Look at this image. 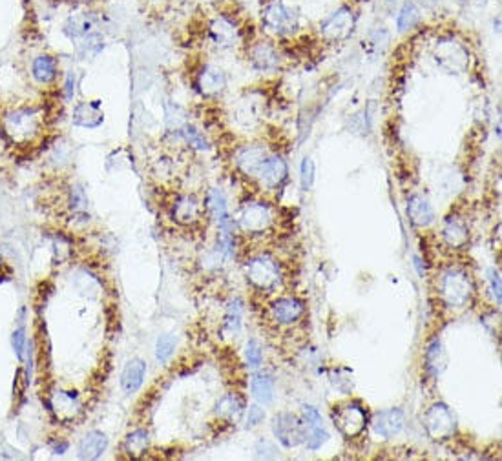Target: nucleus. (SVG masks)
<instances>
[{
  "label": "nucleus",
  "instance_id": "obj_37",
  "mask_svg": "<svg viewBox=\"0 0 502 461\" xmlns=\"http://www.w3.org/2000/svg\"><path fill=\"white\" fill-rule=\"evenodd\" d=\"M187 124V115L179 106L167 104V126L170 132H179Z\"/></svg>",
  "mask_w": 502,
  "mask_h": 461
},
{
  "label": "nucleus",
  "instance_id": "obj_22",
  "mask_svg": "<svg viewBox=\"0 0 502 461\" xmlns=\"http://www.w3.org/2000/svg\"><path fill=\"white\" fill-rule=\"evenodd\" d=\"M251 64L258 71H274L280 66V55L269 42H260L251 49Z\"/></svg>",
  "mask_w": 502,
  "mask_h": 461
},
{
  "label": "nucleus",
  "instance_id": "obj_29",
  "mask_svg": "<svg viewBox=\"0 0 502 461\" xmlns=\"http://www.w3.org/2000/svg\"><path fill=\"white\" fill-rule=\"evenodd\" d=\"M31 73H33V79L40 84H49L51 80L57 77V62H55L53 57L49 55H40L33 60V66H31Z\"/></svg>",
  "mask_w": 502,
  "mask_h": 461
},
{
  "label": "nucleus",
  "instance_id": "obj_17",
  "mask_svg": "<svg viewBox=\"0 0 502 461\" xmlns=\"http://www.w3.org/2000/svg\"><path fill=\"white\" fill-rule=\"evenodd\" d=\"M203 207L194 195H181L176 199L172 208L174 221L179 225H194L201 219Z\"/></svg>",
  "mask_w": 502,
  "mask_h": 461
},
{
  "label": "nucleus",
  "instance_id": "obj_32",
  "mask_svg": "<svg viewBox=\"0 0 502 461\" xmlns=\"http://www.w3.org/2000/svg\"><path fill=\"white\" fill-rule=\"evenodd\" d=\"M103 49H104L103 37L97 33H88L86 37H83L81 44L77 46V53H79L81 59H95Z\"/></svg>",
  "mask_w": 502,
  "mask_h": 461
},
{
  "label": "nucleus",
  "instance_id": "obj_25",
  "mask_svg": "<svg viewBox=\"0 0 502 461\" xmlns=\"http://www.w3.org/2000/svg\"><path fill=\"white\" fill-rule=\"evenodd\" d=\"M246 408V401L240 394H227L216 403V416L225 421H237Z\"/></svg>",
  "mask_w": 502,
  "mask_h": 461
},
{
  "label": "nucleus",
  "instance_id": "obj_40",
  "mask_svg": "<svg viewBox=\"0 0 502 461\" xmlns=\"http://www.w3.org/2000/svg\"><path fill=\"white\" fill-rule=\"evenodd\" d=\"M26 345H28V338H26V329L24 327H19V329L13 332L11 336V347L15 350L17 358L19 359H24V350H26Z\"/></svg>",
  "mask_w": 502,
  "mask_h": 461
},
{
  "label": "nucleus",
  "instance_id": "obj_9",
  "mask_svg": "<svg viewBox=\"0 0 502 461\" xmlns=\"http://www.w3.org/2000/svg\"><path fill=\"white\" fill-rule=\"evenodd\" d=\"M287 173H289L287 162L281 157H278V155L269 153L265 161L261 162V166L258 168V172L254 177L258 179L261 188H265V190H278V188L287 181Z\"/></svg>",
  "mask_w": 502,
  "mask_h": 461
},
{
  "label": "nucleus",
  "instance_id": "obj_4",
  "mask_svg": "<svg viewBox=\"0 0 502 461\" xmlns=\"http://www.w3.org/2000/svg\"><path fill=\"white\" fill-rule=\"evenodd\" d=\"M333 423L347 440L360 436L367 427V412L360 403H342L333 408Z\"/></svg>",
  "mask_w": 502,
  "mask_h": 461
},
{
  "label": "nucleus",
  "instance_id": "obj_6",
  "mask_svg": "<svg viewBox=\"0 0 502 461\" xmlns=\"http://www.w3.org/2000/svg\"><path fill=\"white\" fill-rule=\"evenodd\" d=\"M261 20H263V26H265L267 30L280 35V37L292 35L300 28V19L296 15V11L291 10L283 2H280V0L265 6V10L261 13Z\"/></svg>",
  "mask_w": 502,
  "mask_h": 461
},
{
  "label": "nucleus",
  "instance_id": "obj_18",
  "mask_svg": "<svg viewBox=\"0 0 502 461\" xmlns=\"http://www.w3.org/2000/svg\"><path fill=\"white\" fill-rule=\"evenodd\" d=\"M74 124L75 126L94 130L99 128L104 121V113L99 101H90V103H79L74 108Z\"/></svg>",
  "mask_w": 502,
  "mask_h": 461
},
{
  "label": "nucleus",
  "instance_id": "obj_1",
  "mask_svg": "<svg viewBox=\"0 0 502 461\" xmlns=\"http://www.w3.org/2000/svg\"><path fill=\"white\" fill-rule=\"evenodd\" d=\"M473 283L469 275L460 268H448L438 281V294L448 308L460 310L473 297Z\"/></svg>",
  "mask_w": 502,
  "mask_h": 461
},
{
  "label": "nucleus",
  "instance_id": "obj_27",
  "mask_svg": "<svg viewBox=\"0 0 502 461\" xmlns=\"http://www.w3.org/2000/svg\"><path fill=\"white\" fill-rule=\"evenodd\" d=\"M95 26L94 13H79V15H72L65 22V35L68 39L77 40L92 33Z\"/></svg>",
  "mask_w": 502,
  "mask_h": 461
},
{
  "label": "nucleus",
  "instance_id": "obj_10",
  "mask_svg": "<svg viewBox=\"0 0 502 461\" xmlns=\"http://www.w3.org/2000/svg\"><path fill=\"white\" fill-rule=\"evenodd\" d=\"M355 28V15L351 8H340L321 22L320 31L327 40H342Z\"/></svg>",
  "mask_w": 502,
  "mask_h": 461
},
{
  "label": "nucleus",
  "instance_id": "obj_39",
  "mask_svg": "<svg viewBox=\"0 0 502 461\" xmlns=\"http://www.w3.org/2000/svg\"><path fill=\"white\" fill-rule=\"evenodd\" d=\"M69 205H72V210L77 211V214H83L88 208V197H86V191L83 190V186L72 188V191H69Z\"/></svg>",
  "mask_w": 502,
  "mask_h": 461
},
{
  "label": "nucleus",
  "instance_id": "obj_16",
  "mask_svg": "<svg viewBox=\"0 0 502 461\" xmlns=\"http://www.w3.org/2000/svg\"><path fill=\"white\" fill-rule=\"evenodd\" d=\"M442 239L444 243L451 246V248H457V250L464 248L469 241L468 223L464 221L462 217L449 216L448 219H446V223H444Z\"/></svg>",
  "mask_w": 502,
  "mask_h": 461
},
{
  "label": "nucleus",
  "instance_id": "obj_36",
  "mask_svg": "<svg viewBox=\"0 0 502 461\" xmlns=\"http://www.w3.org/2000/svg\"><path fill=\"white\" fill-rule=\"evenodd\" d=\"M245 361L251 368H260L263 363V349L258 339H249L245 345Z\"/></svg>",
  "mask_w": 502,
  "mask_h": 461
},
{
  "label": "nucleus",
  "instance_id": "obj_21",
  "mask_svg": "<svg viewBox=\"0 0 502 461\" xmlns=\"http://www.w3.org/2000/svg\"><path fill=\"white\" fill-rule=\"evenodd\" d=\"M408 217L419 228H428L435 221V210L424 195H411L408 201Z\"/></svg>",
  "mask_w": 502,
  "mask_h": 461
},
{
  "label": "nucleus",
  "instance_id": "obj_24",
  "mask_svg": "<svg viewBox=\"0 0 502 461\" xmlns=\"http://www.w3.org/2000/svg\"><path fill=\"white\" fill-rule=\"evenodd\" d=\"M108 446V437L101 430H92L81 440L79 454L81 460H99L103 456L104 451Z\"/></svg>",
  "mask_w": 502,
  "mask_h": 461
},
{
  "label": "nucleus",
  "instance_id": "obj_14",
  "mask_svg": "<svg viewBox=\"0 0 502 461\" xmlns=\"http://www.w3.org/2000/svg\"><path fill=\"white\" fill-rule=\"evenodd\" d=\"M197 88L207 97L219 95L223 89L227 88V75H225L223 69L216 68V66H205L197 73Z\"/></svg>",
  "mask_w": 502,
  "mask_h": 461
},
{
  "label": "nucleus",
  "instance_id": "obj_38",
  "mask_svg": "<svg viewBox=\"0 0 502 461\" xmlns=\"http://www.w3.org/2000/svg\"><path fill=\"white\" fill-rule=\"evenodd\" d=\"M315 173H316V168H315V162L312 159L306 157L301 161V166H300V182H301V190L303 191H309L315 184Z\"/></svg>",
  "mask_w": 502,
  "mask_h": 461
},
{
  "label": "nucleus",
  "instance_id": "obj_28",
  "mask_svg": "<svg viewBox=\"0 0 502 461\" xmlns=\"http://www.w3.org/2000/svg\"><path fill=\"white\" fill-rule=\"evenodd\" d=\"M446 365H448L446 350H444L442 343H440L438 339H433V341L428 345V349H426V368H428V372H431L433 376H438V374H442Z\"/></svg>",
  "mask_w": 502,
  "mask_h": 461
},
{
  "label": "nucleus",
  "instance_id": "obj_42",
  "mask_svg": "<svg viewBox=\"0 0 502 461\" xmlns=\"http://www.w3.org/2000/svg\"><path fill=\"white\" fill-rule=\"evenodd\" d=\"M265 419V412L260 405H251L249 412H246V428H256Z\"/></svg>",
  "mask_w": 502,
  "mask_h": 461
},
{
  "label": "nucleus",
  "instance_id": "obj_23",
  "mask_svg": "<svg viewBox=\"0 0 502 461\" xmlns=\"http://www.w3.org/2000/svg\"><path fill=\"white\" fill-rule=\"evenodd\" d=\"M144 376H147V363L143 359H132L126 363L123 374H121V387L124 394H135L143 387Z\"/></svg>",
  "mask_w": 502,
  "mask_h": 461
},
{
  "label": "nucleus",
  "instance_id": "obj_35",
  "mask_svg": "<svg viewBox=\"0 0 502 461\" xmlns=\"http://www.w3.org/2000/svg\"><path fill=\"white\" fill-rule=\"evenodd\" d=\"M178 347V338L174 334H165L158 339V343H156V359H158L159 363L165 365L168 359L172 358L174 350Z\"/></svg>",
  "mask_w": 502,
  "mask_h": 461
},
{
  "label": "nucleus",
  "instance_id": "obj_12",
  "mask_svg": "<svg viewBox=\"0 0 502 461\" xmlns=\"http://www.w3.org/2000/svg\"><path fill=\"white\" fill-rule=\"evenodd\" d=\"M207 210L210 211L212 219L216 221L219 232H232L234 234V219L228 211L227 197L219 188H212L207 195Z\"/></svg>",
  "mask_w": 502,
  "mask_h": 461
},
{
  "label": "nucleus",
  "instance_id": "obj_26",
  "mask_svg": "<svg viewBox=\"0 0 502 461\" xmlns=\"http://www.w3.org/2000/svg\"><path fill=\"white\" fill-rule=\"evenodd\" d=\"M251 392L260 405H271L274 399V378L267 372H258L251 379Z\"/></svg>",
  "mask_w": 502,
  "mask_h": 461
},
{
  "label": "nucleus",
  "instance_id": "obj_2",
  "mask_svg": "<svg viewBox=\"0 0 502 461\" xmlns=\"http://www.w3.org/2000/svg\"><path fill=\"white\" fill-rule=\"evenodd\" d=\"M245 275L251 285L261 292H272L281 283V270L278 261L271 255H254L245 263Z\"/></svg>",
  "mask_w": 502,
  "mask_h": 461
},
{
  "label": "nucleus",
  "instance_id": "obj_43",
  "mask_svg": "<svg viewBox=\"0 0 502 461\" xmlns=\"http://www.w3.org/2000/svg\"><path fill=\"white\" fill-rule=\"evenodd\" d=\"M487 281H490L493 299L497 301V304H501V272H499L497 268L487 270Z\"/></svg>",
  "mask_w": 502,
  "mask_h": 461
},
{
  "label": "nucleus",
  "instance_id": "obj_41",
  "mask_svg": "<svg viewBox=\"0 0 502 461\" xmlns=\"http://www.w3.org/2000/svg\"><path fill=\"white\" fill-rule=\"evenodd\" d=\"M256 458H263V460H272V458H278V449H276L274 443H271L269 440H260L256 443Z\"/></svg>",
  "mask_w": 502,
  "mask_h": 461
},
{
  "label": "nucleus",
  "instance_id": "obj_45",
  "mask_svg": "<svg viewBox=\"0 0 502 461\" xmlns=\"http://www.w3.org/2000/svg\"><path fill=\"white\" fill-rule=\"evenodd\" d=\"M68 449V443H59V445L53 446L55 454H65V451Z\"/></svg>",
  "mask_w": 502,
  "mask_h": 461
},
{
  "label": "nucleus",
  "instance_id": "obj_19",
  "mask_svg": "<svg viewBox=\"0 0 502 461\" xmlns=\"http://www.w3.org/2000/svg\"><path fill=\"white\" fill-rule=\"evenodd\" d=\"M269 155L265 148L260 144H251V146H243L240 152L236 153V166L242 170L245 175L254 177L258 172V168L261 166V162L265 161Z\"/></svg>",
  "mask_w": 502,
  "mask_h": 461
},
{
  "label": "nucleus",
  "instance_id": "obj_44",
  "mask_svg": "<svg viewBox=\"0 0 502 461\" xmlns=\"http://www.w3.org/2000/svg\"><path fill=\"white\" fill-rule=\"evenodd\" d=\"M75 88H77V75L74 71H68L65 80V88H62V94H65L66 101H72L75 95Z\"/></svg>",
  "mask_w": 502,
  "mask_h": 461
},
{
  "label": "nucleus",
  "instance_id": "obj_33",
  "mask_svg": "<svg viewBox=\"0 0 502 461\" xmlns=\"http://www.w3.org/2000/svg\"><path fill=\"white\" fill-rule=\"evenodd\" d=\"M420 20V10L413 2H405L400 10L399 17H396V26L400 31H409L413 30L415 26L419 24Z\"/></svg>",
  "mask_w": 502,
  "mask_h": 461
},
{
  "label": "nucleus",
  "instance_id": "obj_46",
  "mask_svg": "<svg viewBox=\"0 0 502 461\" xmlns=\"http://www.w3.org/2000/svg\"><path fill=\"white\" fill-rule=\"evenodd\" d=\"M415 266L419 268V274L424 275V268H422V266H420V259H419V257H415Z\"/></svg>",
  "mask_w": 502,
  "mask_h": 461
},
{
  "label": "nucleus",
  "instance_id": "obj_3",
  "mask_svg": "<svg viewBox=\"0 0 502 461\" xmlns=\"http://www.w3.org/2000/svg\"><path fill=\"white\" fill-rule=\"evenodd\" d=\"M272 223H274V211L269 207V202L246 201L243 202L237 214V225L245 234L251 236L267 232Z\"/></svg>",
  "mask_w": 502,
  "mask_h": 461
},
{
  "label": "nucleus",
  "instance_id": "obj_34",
  "mask_svg": "<svg viewBox=\"0 0 502 461\" xmlns=\"http://www.w3.org/2000/svg\"><path fill=\"white\" fill-rule=\"evenodd\" d=\"M181 139H185L187 141V144H190L192 148H196V150H201V152H205V150H208V143H207V139H205V135H203L199 130H197L196 126H192V124H185V126L179 130V132H176Z\"/></svg>",
  "mask_w": 502,
  "mask_h": 461
},
{
  "label": "nucleus",
  "instance_id": "obj_7",
  "mask_svg": "<svg viewBox=\"0 0 502 461\" xmlns=\"http://www.w3.org/2000/svg\"><path fill=\"white\" fill-rule=\"evenodd\" d=\"M424 427H426V432L431 440L442 442V440H449L453 436L457 423H455L451 408L446 403H435L424 416Z\"/></svg>",
  "mask_w": 502,
  "mask_h": 461
},
{
  "label": "nucleus",
  "instance_id": "obj_31",
  "mask_svg": "<svg viewBox=\"0 0 502 461\" xmlns=\"http://www.w3.org/2000/svg\"><path fill=\"white\" fill-rule=\"evenodd\" d=\"M242 321H243V301L234 297L228 301L227 312H225V321L223 327L231 336H237L242 330Z\"/></svg>",
  "mask_w": 502,
  "mask_h": 461
},
{
  "label": "nucleus",
  "instance_id": "obj_11",
  "mask_svg": "<svg viewBox=\"0 0 502 461\" xmlns=\"http://www.w3.org/2000/svg\"><path fill=\"white\" fill-rule=\"evenodd\" d=\"M404 423L405 416L400 408H387V410H380V412L374 414L371 425H373V430L378 436L391 440V437L399 436L400 432H402Z\"/></svg>",
  "mask_w": 502,
  "mask_h": 461
},
{
  "label": "nucleus",
  "instance_id": "obj_8",
  "mask_svg": "<svg viewBox=\"0 0 502 461\" xmlns=\"http://www.w3.org/2000/svg\"><path fill=\"white\" fill-rule=\"evenodd\" d=\"M272 432H274L276 440L285 449H294L306 440V427H303L301 417L291 412L276 414L272 419Z\"/></svg>",
  "mask_w": 502,
  "mask_h": 461
},
{
  "label": "nucleus",
  "instance_id": "obj_47",
  "mask_svg": "<svg viewBox=\"0 0 502 461\" xmlns=\"http://www.w3.org/2000/svg\"><path fill=\"white\" fill-rule=\"evenodd\" d=\"M69 2H90V0H69Z\"/></svg>",
  "mask_w": 502,
  "mask_h": 461
},
{
  "label": "nucleus",
  "instance_id": "obj_15",
  "mask_svg": "<svg viewBox=\"0 0 502 461\" xmlns=\"http://www.w3.org/2000/svg\"><path fill=\"white\" fill-rule=\"evenodd\" d=\"M208 35H210V40L217 48H232L240 39V31H237L236 24L228 20L227 17L212 20L210 26H208Z\"/></svg>",
  "mask_w": 502,
  "mask_h": 461
},
{
  "label": "nucleus",
  "instance_id": "obj_5",
  "mask_svg": "<svg viewBox=\"0 0 502 461\" xmlns=\"http://www.w3.org/2000/svg\"><path fill=\"white\" fill-rule=\"evenodd\" d=\"M6 135L13 143H28L35 133L39 132L40 117L35 110H15L10 112L2 121Z\"/></svg>",
  "mask_w": 502,
  "mask_h": 461
},
{
  "label": "nucleus",
  "instance_id": "obj_20",
  "mask_svg": "<svg viewBox=\"0 0 502 461\" xmlns=\"http://www.w3.org/2000/svg\"><path fill=\"white\" fill-rule=\"evenodd\" d=\"M51 410L60 421H69L81 412V401L75 392H65L57 390L51 396Z\"/></svg>",
  "mask_w": 502,
  "mask_h": 461
},
{
  "label": "nucleus",
  "instance_id": "obj_30",
  "mask_svg": "<svg viewBox=\"0 0 502 461\" xmlns=\"http://www.w3.org/2000/svg\"><path fill=\"white\" fill-rule=\"evenodd\" d=\"M148 445H150V434H148V430L137 428V430H133L132 434H128L126 440H124V452H126L130 458H141L144 452L148 451Z\"/></svg>",
  "mask_w": 502,
  "mask_h": 461
},
{
  "label": "nucleus",
  "instance_id": "obj_13",
  "mask_svg": "<svg viewBox=\"0 0 502 461\" xmlns=\"http://www.w3.org/2000/svg\"><path fill=\"white\" fill-rule=\"evenodd\" d=\"M271 314L278 324H294L306 314V303L298 297H280L272 303Z\"/></svg>",
  "mask_w": 502,
  "mask_h": 461
}]
</instances>
